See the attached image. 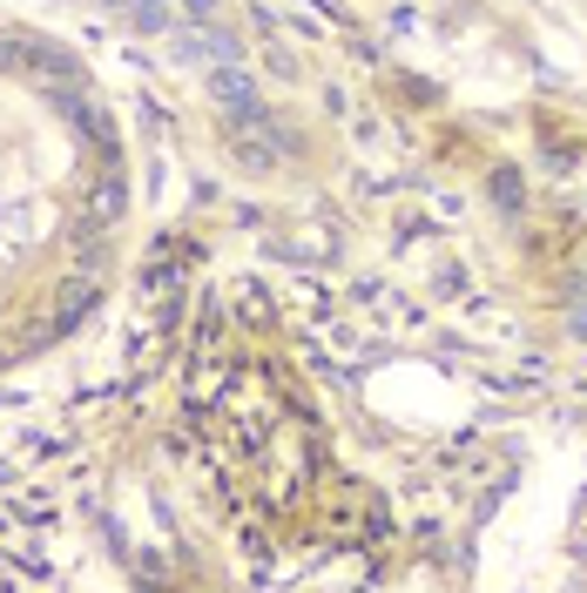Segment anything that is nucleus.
Instances as JSON below:
<instances>
[{
	"instance_id": "nucleus-1",
	"label": "nucleus",
	"mask_w": 587,
	"mask_h": 593,
	"mask_svg": "<svg viewBox=\"0 0 587 593\" xmlns=\"http://www.w3.org/2000/svg\"><path fill=\"white\" fill-rule=\"evenodd\" d=\"M0 74H48V81H89L81 74V61L68 54V48H54V41H0Z\"/></svg>"
},
{
	"instance_id": "nucleus-2",
	"label": "nucleus",
	"mask_w": 587,
	"mask_h": 593,
	"mask_svg": "<svg viewBox=\"0 0 587 593\" xmlns=\"http://www.w3.org/2000/svg\"><path fill=\"white\" fill-rule=\"evenodd\" d=\"M210 95H216L230 115H236V109H257V89H250L243 68H216V74H210Z\"/></svg>"
},
{
	"instance_id": "nucleus-3",
	"label": "nucleus",
	"mask_w": 587,
	"mask_h": 593,
	"mask_svg": "<svg viewBox=\"0 0 587 593\" xmlns=\"http://www.w3.org/2000/svg\"><path fill=\"white\" fill-rule=\"evenodd\" d=\"M129 21L142 34H162V28H170V0H129Z\"/></svg>"
},
{
	"instance_id": "nucleus-4",
	"label": "nucleus",
	"mask_w": 587,
	"mask_h": 593,
	"mask_svg": "<svg viewBox=\"0 0 587 593\" xmlns=\"http://www.w3.org/2000/svg\"><path fill=\"white\" fill-rule=\"evenodd\" d=\"M190 14H196V21H210V14H216V0H190Z\"/></svg>"
}]
</instances>
